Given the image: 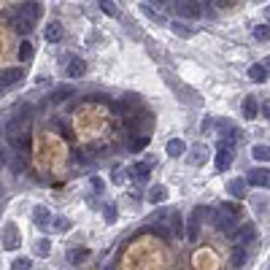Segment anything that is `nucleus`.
<instances>
[{"label":"nucleus","mask_w":270,"mask_h":270,"mask_svg":"<svg viewBox=\"0 0 270 270\" xmlns=\"http://www.w3.org/2000/svg\"><path fill=\"white\" fill-rule=\"evenodd\" d=\"M165 152H168V157H176L179 159L184 152H187V143L181 141V138H173V141H168V146H165Z\"/></svg>","instance_id":"obj_16"},{"label":"nucleus","mask_w":270,"mask_h":270,"mask_svg":"<svg viewBox=\"0 0 270 270\" xmlns=\"http://www.w3.org/2000/svg\"><path fill=\"white\" fill-rule=\"evenodd\" d=\"M260 114H262L265 119H270V100H265V103L260 106Z\"/></svg>","instance_id":"obj_38"},{"label":"nucleus","mask_w":270,"mask_h":270,"mask_svg":"<svg viewBox=\"0 0 270 270\" xmlns=\"http://www.w3.org/2000/svg\"><path fill=\"white\" fill-rule=\"evenodd\" d=\"M262 68H265V73L270 76V57H265V62H262Z\"/></svg>","instance_id":"obj_40"},{"label":"nucleus","mask_w":270,"mask_h":270,"mask_svg":"<svg viewBox=\"0 0 270 270\" xmlns=\"http://www.w3.org/2000/svg\"><path fill=\"white\" fill-rule=\"evenodd\" d=\"M30 265L33 262L27 260V257H16V260L11 262V270H30Z\"/></svg>","instance_id":"obj_31"},{"label":"nucleus","mask_w":270,"mask_h":270,"mask_svg":"<svg viewBox=\"0 0 270 270\" xmlns=\"http://www.w3.org/2000/svg\"><path fill=\"white\" fill-rule=\"evenodd\" d=\"M8 168H11V173H14V176H19L22 170H25V157L14 154V157H11V162H8Z\"/></svg>","instance_id":"obj_25"},{"label":"nucleus","mask_w":270,"mask_h":270,"mask_svg":"<svg viewBox=\"0 0 270 270\" xmlns=\"http://www.w3.org/2000/svg\"><path fill=\"white\" fill-rule=\"evenodd\" d=\"M170 33H173V36H179V38H192L197 30H194V27H189L187 22L176 19V22H170Z\"/></svg>","instance_id":"obj_11"},{"label":"nucleus","mask_w":270,"mask_h":270,"mask_svg":"<svg viewBox=\"0 0 270 270\" xmlns=\"http://www.w3.org/2000/svg\"><path fill=\"white\" fill-rule=\"evenodd\" d=\"M68 225H71V222H68L65 216H60V219H54V230H57V232H65V230H68Z\"/></svg>","instance_id":"obj_35"},{"label":"nucleus","mask_w":270,"mask_h":270,"mask_svg":"<svg viewBox=\"0 0 270 270\" xmlns=\"http://www.w3.org/2000/svg\"><path fill=\"white\" fill-rule=\"evenodd\" d=\"M71 92H73V89H68V87H60V89H57V95H54V100H62V97H68V95H71Z\"/></svg>","instance_id":"obj_37"},{"label":"nucleus","mask_w":270,"mask_h":270,"mask_svg":"<svg viewBox=\"0 0 270 270\" xmlns=\"http://www.w3.org/2000/svg\"><path fill=\"white\" fill-rule=\"evenodd\" d=\"M205 159H208V146H203V143L189 152V165H205Z\"/></svg>","instance_id":"obj_13"},{"label":"nucleus","mask_w":270,"mask_h":270,"mask_svg":"<svg viewBox=\"0 0 270 270\" xmlns=\"http://www.w3.org/2000/svg\"><path fill=\"white\" fill-rule=\"evenodd\" d=\"M214 225H216V230H222V232H230V235L235 232V219L227 214H222V211L214 214Z\"/></svg>","instance_id":"obj_7"},{"label":"nucleus","mask_w":270,"mask_h":270,"mask_svg":"<svg viewBox=\"0 0 270 270\" xmlns=\"http://www.w3.org/2000/svg\"><path fill=\"white\" fill-rule=\"evenodd\" d=\"M0 197H3V184H0Z\"/></svg>","instance_id":"obj_41"},{"label":"nucleus","mask_w":270,"mask_h":270,"mask_svg":"<svg viewBox=\"0 0 270 270\" xmlns=\"http://www.w3.org/2000/svg\"><path fill=\"white\" fill-rule=\"evenodd\" d=\"M165 200H168V189H165L162 184H154V187L149 189V203H154V205H162Z\"/></svg>","instance_id":"obj_12"},{"label":"nucleus","mask_w":270,"mask_h":270,"mask_svg":"<svg viewBox=\"0 0 270 270\" xmlns=\"http://www.w3.org/2000/svg\"><path fill=\"white\" fill-rule=\"evenodd\" d=\"M19 60H33V43L30 41H22V46H19Z\"/></svg>","instance_id":"obj_30"},{"label":"nucleus","mask_w":270,"mask_h":270,"mask_svg":"<svg viewBox=\"0 0 270 270\" xmlns=\"http://www.w3.org/2000/svg\"><path fill=\"white\" fill-rule=\"evenodd\" d=\"M103 216H106V222H114L116 219V208H114V205H106V208H103Z\"/></svg>","instance_id":"obj_36"},{"label":"nucleus","mask_w":270,"mask_h":270,"mask_svg":"<svg viewBox=\"0 0 270 270\" xmlns=\"http://www.w3.org/2000/svg\"><path fill=\"white\" fill-rule=\"evenodd\" d=\"M49 251H51V243H49V238H41V240H36V257H49Z\"/></svg>","instance_id":"obj_26"},{"label":"nucleus","mask_w":270,"mask_h":270,"mask_svg":"<svg viewBox=\"0 0 270 270\" xmlns=\"http://www.w3.org/2000/svg\"><path fill=\"white\" fill-rule=\"evenodd\" d=\"M65 73H68L71 78H81L84 73H87V62H84L81 57H73V60L68 62V71H65Z\"/></svg>","instance_id":"obj_8"},{"label":"nucleus","mask_w":270,"mask_h":270,"mask_svg":"<svg viewBox=\"0 0 270 270\" xmlns=\"http://www.w3.org/2000/svg\"><path fill=\"white\" fill-rule=\"evenodd\" d=\"M130 176H133L135 181H146L149 179V162H135L133 168H130Z\"/></svg>","instance_id":"obj_18"},{"label":"nucleus","mask_w":270,"mask_h":270,"mask_svg":"<svg viewBox=\"0 0 270 270\" xmlns=\"http://www.w3.org/2000/svg\"><path fill=\"white\" fill-rule=\"evenodd\" d=\"M251 157H254L257 162H270V146H262V143H257V146L251 149Z\"/></svg>","instance_id":"obj_21"},{"label":"nucleus","mask_w":270,"mask_h":270,"mask_svg":"<svg viewBox=\"0 0 270 270\" xmlns=\"http://www.w3.org/2000/svg\"><path fill=\"white\" fill-rule=\"evenodd\" d=\"M11 157H14V154H11V149H0V168H5V165L11 162Z\"/></svg>","instance_id":"obj_33"},{"label":"nucleus","mask_w":270,"mask_h":270,"mask_svg":"<svg viewBox=\"0 0 270 270\" xmlns=\"http://www.w3.org/2000/svg\"><path fill=\"white\" fill-rule=\"evenodd\" d=\"M33 219H36V225H38V227H46V225L51 222L49 208H46V205H36V208H33Z\"/></svg>","instance_id":"obj_17"},{"label":"nucleus","mask_w":270,"mask_h":270,"mask_svg":"<svg viewBox=\"0 0 270 270\" xmlns=\"http://www.w3.org/2000/svg\"><path fill=\"white\" fill-rule=\"evenodd\" d=\"M200 214H203L200 208H194V211H192V219H189V240H197V225H200Z\"/></svg>","instance_id":"obj_23"},{"label":"nucleus","mask_w":270,"mask_h":270,"mask_svg":"<svg viewBox=\"0 0 270 270\" xmlns=\"http://www.w3.org/2000/svg\"><path fill=\"white\" fill-rule=\"evenodd\" d=\"M114 184H124V173H122V170H116V173H114Z\"/></svg>","instance_id":"obj_39"},{"label":"nucleus","mask_w":270,"mask_h":270,"mask_svg":"<svg viewBox=\"0 0 270 270\" xmlns=\"http://www.w3.org/2000/svg\"><path fill=\"white\" fill-rule=\"evenodd\" d=\"M149 143V138L146 135H141V138H133V141H130V149H133V152H138V149H143Z\"/></svg>","instance_id":"obj_32"},{"label":"nucleus","mask_w":270,"mask_h":270,"mask_svg":"<svg viewBox=\"0 0 270 270\" xmlns=\"http://www.w3.org/2000/svg\"><path fill=\"white\" fill-rule=\"evenodd\" d=\"M173 8H176V14H179V16H184V19H200V16L205 14L203 3H189V0H184V3H176Z\"/></svg>","instance_id":"obj_1"},{"label":"nucleus","mask_w":270,"mask_h":270,"mask_svg":"<svg viewBox=\"0 0 270 270\" xmlns=\"http://www.w3.org/2000/svg\"><path fill=\"white\" fill-rule=\"evenodd\" d=\"M246 187H249V184H246V179H235V181H230L227 192L235 194V197H243V194H246Z\"/></svg>","instance_id":"obj_20"},{"label":"nucleus","mask_w":270,"mask_h":270,"mask_svg":"<svg viewBox=\"0 0 270 270\" xmlns=\"http://www.w3.org/2000/svg\"><path fill=\"white\" fill-rule=\"evenodd\" d=\"M249 78H251L254 84H262V81L268 78V73H265V68H262V62H254V65L249 68Z\"/></svg>","instance_id":"obj_19"},{"label":"nucleus","mask_w":270,"mask_h":270,"mask_svg":"<svg viewBox=\"0 0 270 270\" xmlns=\"http://www.w3.org/2000/svg\"><path fill=\"white\" fill-rule=\"evenodd\" d=\"M254 38L257 41H270V25H257L254 27Z\"/></svg>","instance_id":"obj_28"},{"label":"nucleus","mask_w":270,"mask_h":270,"mask_svg":"<svg viewBox=\"0 0 270 270\" xmlns=\"http://www.w3.org/2000/svg\"><path fill=\"white\" fill-rule=\"evenodd\" d=\"M89 257V251L87 249H76V251H68V260L71 262H84Z\"/></svg>","instance_id":"obj_29"},{"label":"nucleus","mask_w":270,"mask_h":270,"mask_svg":"<svg viewBox=\"0 0 270 270\" xmlns=\"http://www.w3.org/2000/svg\"><path fill=\"white\" fill-rule=\"evenodd\" d=\"M0 240H3L5 249H16V246H19V232H16V227L14 225H5L3 232H0Z\"/></svg>","instance_id":"obj_3"},{"label":"nucleus","mask_w":270,"mask_h":270,"mask_svg":"<svg viewBox=\"0 0 270 270\" xmlns=\"http://www.w3.org/2000/svg\"><path fill=\"white\" fill-rule=\"evenodd\" d=\"M11 25H14L16 33H22V36H30V33H33V25H36V22H30V19H25V16L14 14V16H11Z\"/></svg>","instance_id":"obj_9"},{"label":"nucleus","mask_w":270,"mask_h":270,"mask_svg":"<svg viewBox=\"0 0 270 270\" xmlns=\"http://www.w3.org/2000/svg\"><path fill=\"white\" fill-rule=\"evenodd\" d=\"M254 235H257L254 232V225H243V227L238 230V243H243V246L251 243V240H254Z\"/></svg>","instance_id":"obj_22"},{"label":"nucleus","mask_w":270,"mask_h":270,"mask_svg":"<svg viewBox=\"0 0 270 270\" xmlns=\"http://www.w3.org/2000/svg\"><path fill=\"white\" fill-rule=\"evenodd\" d=\"M100 8H103V14L116 16V5H114V3H108V0H103V3H100Z\"/></svg>","instance_id":"obj_34"},{"label":"nucleus","mask_w":270,"mask_h":270,"mask_svg":"<svg viewBox=\"0 0 270 270\" xmlns=\"http://www.w3.org/2000/svg\"><path fill=\"white\" fill-rule=\"evenodd\" d=\"M243 116L246 119H257V116H260V103H257L251 95L243 97Z\"/></svg>","instance_id":"obj_14"},{"label":"nucleus","mask_w":270,"mask_h":270,"mask_svg":"<svg viewBox=\"0 0 270 270\" xmlns=\"http://www.w3.org/2000/svg\"><path fill=\"white\" fill-rule=\"evenodd\" d=\"M232 159H235L232 149H225V146L216 149V159H214V162H216V168H219V170H227L230 165H232Z\"/></svg>","instance_id":"obj_5"},{"label":"nucleus","mask_w":270,"mask_h":270,"mask_svg":"<svg viewBox=\"0 0 270 270\" xmlns=\"http://www.w3.org/2000/svg\"><path fill=\"white\" fill-rule=\"evenodd\" d=\"M249 187H270V168H254L246 173Z\"/></svg>","instance_id":"obj_2"},{"label":"nucleus","mask_w":270,"mask_h":270,"mask_svg":"<svg viewBox=\"0 0 270 270\" xmlns=\"http://www.w3.org/2000/svg\"><path fill=\"white\" fill-rule=\"evenodd\" d=\"M219 211H222V214H227V216H232L235 222L240 219V205H235V203H222Z\"/></svg>","instance_id":"obj_24"},{"label":"nucleus","mask_w":270,"mask_h":270,"mask_svg":"<svg viewBox=\"0 0 270 270\" xmlns=\"http://www.w3.org/2000/svg\"><path fill=\"white\" fill-rule=\"evenodd\" d=\"M43 38H46V43L62 41V25H60V22H49V27L43 30Z\"/></svg>","instance_id":"obj_10"},{"label":"nucleus","mask_w":270,"mask_h":270,"mask_svg":"<svg viewBox=\"0 0 270 270\" xmlns=\"http://www.w3.org/2000/svg\"><path fill=\"white\" fill-rule=\"evenodd\" d=\"M19 16H25V19L36 22L38 16H41V3H25V5L19 8Z\"/></svg>","instance_id":"obj_15"},{"label":"nucleus","mask_w":270,"mask_h":270,"mask_svg":"<svg viewBox=\"0 0 270 270\" xmlns=\"http://www.w3.org/2000/svg\"><path fill=\"white\" fill-rule=\"evenodd\" d=\"M8 143L16 152H27V149H30V135H27V130H19V133L8 135Z\"/></svg>","instance_id":"obj_4"},{"label":"nucleus","mask_w":270,"mask_h":270,"mask_svg":"<svg viewBox=\"0 0 270 270\" xmlns=\"http://www.w3.org/2000/svg\"><path fill=\"white\" fill-rule=\"evenodd\" d=\"M22 78H25V71H19V68H8V71L0 73V87H11V84H19Z\"/></svg>","instance_id":"obj_6"},{"label":"nucleus","mask_w":270,"mask_h":270,"mask_svg":"<svg viewBox=\"0 0 270 270\" xmlns=\"http://www.w3.org/2000/svg\"><path fill=\"white\" fill-rule=\"evenodd\" d=\"M168 219H170V230H173V235H179V238H181V235H184V222H181V216H179V214H170Z\"/></svg>","instance_id":"obj_27"}]
</instances>
